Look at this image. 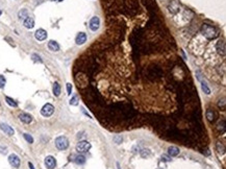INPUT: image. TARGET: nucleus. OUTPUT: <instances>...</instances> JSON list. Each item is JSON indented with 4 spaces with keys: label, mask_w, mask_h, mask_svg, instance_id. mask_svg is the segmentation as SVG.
Instances as JSON below:
<instances>
[{
    "label": "nucleus",
    "mask_w": 226,
    "mask_h": 169,
    "mask_svg": "<svg viewBox=\"0 0 226 169\" xmlns=\"http://www.w3.org/2000/svg\"><path fill=\"white\" fill-rule=\"evenodd\" d=\"M144 76H145L146 81L154 83L163 78L164 76V71L159 66L157 65H150L144 70Z\"/></svg>",
    "instance_id": "obj_1"
},
{
    "label": "nucleus",
    "mask_w": 226,
    "mask_h": 169,
    "mask_svg": "<svg viewBox=\"0 0 226 169\" xmlns=\"http://www.w3.org/2000/svg\"><path fill=\"white\" fill-rule=\"evenodd\" d=\"M201 31H202L203 36L205 37L207 40H214L219 36L218 30H217L216 27L213 25L204 24V25L202 26V28H201Z\"/></svg>",
    "instance_id": "obj_2"
},
{
    "label": "nucleus",
    "mask_w": 226,
    "mask_h": 169,
    "mask_svg": "<svg viewBox=\"0 0 226 169\" xmlns=\"http://www.w3.org/2000/svg\"><path fill=\"white\" fill-rule=\"evenodd\" d=\"M55 146L60 150H65L69 146V140L66 138L65 136H60L55 139Z\"/></svg>",
    "instance_id": "obj_3"
},
{
    "label": "nucleus",
    "mask_w": 226,
    "mask_h": 169,
    "mask_svg": "<svg viewBox=\"0 0 226 169\" xmlns=\"http://www.w3.org/2000/svg\"><path fill=\"white\" fill-rule=\"evenodd\" d=\"M92 145L90 142H88V141H79L77 143V145H76V150L78 151V152H87V151H89L90 149H91Z\"/></svg>",
    "instance_id": "obj_4"
},
{
    "label": "nucleus",
    "mask_w": 226,
    "mask_h": 169,
    "mask_svg": "<svg viewBox=\"0 0 226 169\" xmlns=\"http://www.w3.org/2000/svg\"><path fill=\"white\" fill-rule=\"evenodd\" d=\"M54 113V107L51 103H46L41 110V115L44 117H50Z\"/></svg>",
    "instance_id": "obj_5"
},
{
    "label": "nucleus",
    "mask_w": 226,
    "mask_h": 169,
    "mask_svg": "<svg viewBox=\"0 0 226 169\" xmlns=\"http://www.w3.org/2000/svg\"><path fill=\"white\" fill-rule=\"evenodd\" d=\"M45 166H46L47 169H54L55 166H56V160L52 156L46 157V159H45Z\"/></svg>",
    "instance_id": "obj_6"
},
{
    "label": "nucleus",
    "mask_w": 226,
    "mask_h": 169,
    "mask_svg": "<svg viewBox=\"0 0 226 169\" xmlns=\"http://www.w3.org/2000/svg\"><path fill=\"white\" fill-rule=\"evenodd\" d=\"M8 162H10V164L13 167H15V168H18V167L20 166V158L15 154L10 155V157H8Z\"/></svg>",
    "instance_id": "obj_7"
},
{
    "label": "nucleus",
    "mask_w": 226,
    "mask_h": 169,
    "mask_svg": "<svg viewBox=\"0 0 226 169\" xmlns=\"http://www.w3.org/2000/svg\"><path fill=\"white\" fill-rule=\"evenodd\" d=\"M47 31L43 28H40L34 32V37H36V39L38 41H44V40L47 39Z\"/></svg>",
    "instance_id": "obj_8"
},
{
    "label": "nucleus",
    "mask_w": 226,
    "mask_h": 169,
    "mask_svg": "<svg viewBox=\"0 0 226 169\" xmlns=\"http://www.w3.org/2000/svg\"><path fill=\"white\" fill-rule=\"evenodd\" d=\"M99 26H100V20H99V18L98 17H93L90 20V29L92 31H96L98 30Z\"/></svg>",
    "instance_id": "obj_9"
},
{
    "label": "nucleus",
    "mask_w": 226,
    "mask_h": 169,
    "mask_svg": "<svg viewBox=\"0 0 226 169\" xmlns=\"http://www.w3.org/2000/svg\"><path fill=\"white\" fill-rule=\"evenodd\" d=\"M216 49H217V52L220 55H225L226 48H225V43H224L223 40H219L216 45Z\"/></svg>",
    "instance_id": "obj_10"
},
{
    "label": "nucleus",
    "mask_w": 226,
    "mask_h": 169,
    "mask_svg": "<svg viewBox=\"0 0 226 169\" xmlns=\"http://www.w3.org/2000/svg\"><path fill=\"white\" fill-rule=\"evenodd\" d=\"M0 130H2V132H4L8 136H13L14 133H15L13 128L10 126L8 124H6V123H0Z\"/></svg>",
    "instance_id": "obj_11"
},
{
    "label": "nucleus",
    "mask_w": 226,
    "mask_h": 169,
    "mask_svg": "<svg viewBox=\"0 0 226 169\" xmlns=\"http://www.w3.org/2000/svg\"><path fill=\"white\" fill-rule=\"evenodd\" d=\"M168 8H169V12L171 14H176L177 12L179 10V3H178L177 0H173V1H171V3L169 4Z\"/></svg>",
    "instance_id": "obj_12"
},
{
    "label": "nucleus",
    "mask_w": 226,
    "mask_h": 169,
    "mask_svg": "<svg viewBox=\"0 0 226 169\" xmlns=\"http://www.w3.org/2000/svg\"><path fill=\"white\" fill-rule=\"evenodd\" d=\"M87 41V34L84 32H78L77 36L75 38V43L77 45H82L84 44Z\"/></svg>",
    "instance_id": "obj_13"
},
{
    "label": "nucleus",
    "mask_w": 226,
    "mask_h": 169,
    "mask_svg": "<svg viewBox=\"0 0 226 169\" xmlns=\"http://www.w3.org/2000/svg\"><path fill=\"white\" fill-rule=\"evenodd\" d=\"M19 118H20V120L22 122L26 123V124H28V123H30L31 121H32V116L27 114V113H21Z\"/></svg>",
    "instance_id": "obj_14"
},
{
    "label": "nucleus",
    "mask_w": 226,
    "mask_h": 169,
    "mask_svg": "<svg viewBox=\"0 0 226 169\" xmlns=\"http://www.w3.org/2000/svg\"><path fill=\"white\" fill-rule=\"evenodd\" d=\"M23 24H24V26H25L26 28H28V29L34 28V18H31V17H27V18L23 21Z\"/></svg>",
    "instance_id": "obj_15"
},
{
    "label": "nucleus",
    "mask_w": 226,
    "mask_h": 169,
    "mask_svg": "<svg viewBox=\"0 0 226 169\" xmlns=\"http://www.w3.org/2000/svg\"><path fill=\"white\" fill-rule=\"evenodd\" d=\"M48 48H49L51 51H58L60 50V45H58V43H57L56 41H53V40H51V41L48 42Z\"/></svg>",
    "instance_id": "obj_16"
},
{
    "label": "nucleus",
    "mask_w": 226,
    "mask_h": 169,
    "mask_svg": "<svg viewBox=\"0 0 226 169\" xmlns=\"http://www.w3.org/2000/svg\"><path fill=\"white\" fill-rule=\"evenodd\" d=\"M206 118H207L210 122H214L216 120V113H215V111L212 109H208L206 111Z\"/></svg>",
    "instance_id": "obj_17"
},
{
    "label": "nucleus",
    "mask_w": 226,
    "mask_h": 169,
    "mask_svg": "<svg viewBox=\"0 0 226 169\" xmlns=\"http://www.w3.org/2000/svg\"><path fill=\"white\" fill-rule=\"evenodd\" d=\"M179 152H180L179 148L176 147V146H170L169 148H168V154H169V156H171V157L178 156Z\"/></svg>",
    "instance_id": "obj_18"
},
{
    "label": "nucleus",
    "mask_w": 226,
    "mask_h": 169,
    "mask_svg": "<svg viewBox=\"0 0 226 169\" xmlns=\"http://www.w3.org/2000/svg\"><path fill=\"white\" fill-rule=\"evenodd\" d=\"M52 90H53V94H54V96H60V91H62V89H60V85L57 81H55L54 83H53V88H52Z\"/></svg>",
    "instance_id": "obj_19"
},
{
    "label": "nucleus",
    "mask_w": 226,
    "mask_h": 169,
    "mask_svg": "<svg viewBox=\"0 0 226 169\" xmlns=\"http://www.w3.org/2000/svg\"><path fill=\"white\" fill-rule=\"evenodd\" d=\"M18 16L21 20H25V19L28 17V12H27V10H21L20 12H19Z\"/></svg>",
    "instance_id": "obj_20"
},
{
    "label": "nucleus",
    "mask_w": 226,
    "mask_h": 169,
    "mask_svg": "<svg viewBox=\"0 0 226 169\" xmlns=\"http://www.w3.org/2000/svg\"><path fill=\"white\" fill-rule=\"evenodd\" d=\"M5 100H6V103L8 104V106H10V107H13V108H16L17 106H18V103L14 100L13 98H10V97H5Z\"/></svg>",
    "instance_id": "obj_21"
},
{
    "label": "nucleus",
    "mask_w": 226,
    "mask_h": 169,
    "mask_svg": "<svg viewBox=\"0 0 226 169\" xmlns=\"http://www.w3.org/2000/svg\"><path fill=\"white\" fill-rule=\"evenodd\" d=\"M84 162H86V158L82 155H78L75 157V163H77V164H83Z\"/></svg>",
    "instance_id": "obj_22"
},
{
    "label": "nucleus",
    "mask_w": 226,
    "mask_h": 169,
    "mask_svg": "<svg viewBox=\"0 0 226 169\" xmlns=\"http://www.w3.org/2000/svg\"><path fill=\"white\" fill-rule=\"evenodd\" d=\"M201 87H202V90L204 91V93H205V94H211V89L208 88L207 83H206L205 81H201Z\"/></svg>",
    "instance_id": "obj_23"
},
{
    "label": "nucleus",
    "mask_w": 226,
    "mask_h": 169,
    "mask_svg": "<svg viewBox=\"0 0 226 169\" xmlns=\"http://www.w3.org/2000/svg\"><path fill=\"white\" fill-rule=\"evenodd\" d=\"M218 130L221 132V133H224L225 132V120H222V121H220L218 124Z\"/></svg>",
    "instance_id": "obj_24"
},
{
    "label": "nucleus",
    "mask_w": 226,
    "mask_h": 169,
    "mask_svg": "<svg viewBox=\"0 0 226 169\" xmlns=\"http://www.w3.org/2000/svg\"><path fill=\"white\" fill-rule=\"evenodd\" d=\"M217 150H218L219 154L223 155L225 152V148H224V145L221 143H217Z\"/></svg>",
    "instance_id": "obj_25"
},
{
    "label": "nucleus",
    "mask_w": 226,
    "mask_h": 169,
    "mask_svg": "<svg viewBox=\"0 0 226 169\" xmlns=\"http://www.w3.org/2000/svg\"><path fill=\"white\" fill-rule=\"evenodd\" d=\"M31 60L34 61V63H42V62H43V61H42V59H41V57H40V55H38V54H36V53L31 55Z\"/></svg>",
    "instance_id": "obj_26"
},
{
    "label": "nucleus",
    "mask_w": 226,
    "mask_h": 169,
    "mask_svg": "<svg viewBox=\"0 0 226 169\" xmlns=\"http://www.w3.org/2000/svg\"><path fill=\"white\" fill-rule=\"evenodd\" d=\"M23 137H24V139H25V140L28 142V143H34V138H32V137H31L29 134H24Z\"/></svg>",
    "instance_id": "obj_27"
},
{
    "label": "nucleus",
    "mask_w": 226,
    "mask_h": 169,
    "mask_svg": "<svg viewBox=\"0 0 226 169\" xmlns=\"http://www.w3.org/2000/svg\"><path fill=\"white\" fill-rule=\"evenodd\" d=\"M70 104H71V106H77V104H78L77 96H73L72 98L70 99Z\"/></svg>",
    "instance_id": "obj_28"
},
{
    "label": "nucleus",
    "mask_w": 226,
    "mask_h": 169,
    "mask_svg": "<svg viewBox=\"0 0 226 169\" xmlns=\"http://www.w3.org/2000/svg\"><path fill=\"white\" fill-rule=\"evenodd\" d=\"M5 83H6V81H5V78L3 75H0V89H3L5 86Z\"/></svg>",
    "instance_id": "obj_29"
},
{
    "label": "nucleus",
    "mask_w": 226,
    "mask_h": 169,
    "mask_svg": "<svg viewBox=\"0 0 226 169\" xmlns=\"http://www.w3.org/2000/svg\"><path fill=\"white\" fill-rule=\"evenodd\" d=\"M218 107L219 108H222V110L225 109V99H222V100H220V101L218 102Z\"/></svg>",
    "instance_id": "obj_30"
},
{
    "label": "nucleus",
    "mask_w": 226,
    "mask_h": 169,
    "mask_svg": "<svg viewBox=\"0 0 226 169\" xmlns=\"http://www.w3.org/2000/svg\"><path fill=\"white\" fill-rule=\"evenodd\" d=\"M71 91H72V85L70 83H67V94L68 95H71Z\"/></svg>",
    "instance_id": "obj_31"
},
{
    "label": "nucleus",
    "mask_w": 226,
    "mask_h": 169,
    "mask_svg": "<svg viewBox=\"0 0 226 169\" xmlns=\"http://www.w3.org/2000/svg\"><path fill=\"white\" fill-rule=\"evenodd\" d=\"M114 140H115V142H116V143L119 144V143H121V142H122V137H121V136H116V137L114 138Z\"/></svg>",
    "instance_id": "obj_32"
},
{
    "label": "nucleus",
    "mask_w": 226,
    "mask_h": 169,
    "mask_svg": "<svg viewBox=\"0 0 226 169\" xmlns=\"http://www.w3.org/2000/svg\"><path fill=\"white\" fill-rule=\"evenodd\" d=\"M161 160H163V161H165V162L171 161V159H170L169 157H166V156H163V157H161Z\"/></svg>",
    "instance_id": "obj_33"
},
{
    "label": "nucleus",
    "mask_w": 226,
    "mask_h": 169,
    "mask_svg": "<svg viewBox=\"0 0 226 169\" xmlns=\"http://www.w3.org/2000/svg\"><path fill=\"white\" fill-rule=\"evenodd\" d=\"M28 166H29V168H30V169H34V165H32V164H31V163H30V162H29V163H28Z\"/></svg>",
    "instance_id": "obj_34"
},
{
    "label": "nucleus",
    "mask_w": 226,
    "mask_h": 169,
    "mask_svg": "<svg viewBox=\"0 0 226 169\" xmlns=\"http://www.w3.org/2000/svg\"><path fill=\"white\" fill-rule=\"evenodd\" d=\"M117 166H118V168H119V169H121V167H120V165H119V164H117Z\"/></svg>",
    "instance_id": "obj_35"
},
{
    "label": "nucleus",
    "mask_w": 226,
    "mask_h": 169,
    "mask_svg": "<svg viewBox=\"0 0 226 169\" xmlns=\"http://www.w3.org/2000/svg\"><path fill=\"white\" fill-rule=\"evenodd\" d=\"M57 2H60V1H63V0H56Z\"/></svg>",
    "instance_id": "obj_36"
},
{
    "label": "nucleus",
    "mask_w": 226,
    "mask_h": 169,
    "mask_svg": "<svg viewBox=\"0 0 226 169\" xmlns=\"http://www.w3.org/2000/svg\"><path fill=\"white\" fill-rule=\"evenodd\" d=\"M1 14H2V12H1V10H0V16H1Z\"/></svg>",
    "instance_id": "obj_37"
}]
</instances>
